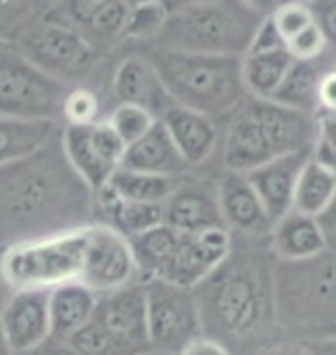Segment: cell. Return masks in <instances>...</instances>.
Segmentation results:
<instances>
[{
    "instance_id": "cell-1",
    "label": "cell",
    "mask_w": 336,
    "mask_h": 355,
    "mask_svg": "<svg viewBox=\"0 0 336 355\" xmlns=\"http://www.w3.org/2000/svg\"><path fill=\"white\" fill-rule=\"evenodd\" d=\"M92 215L95 196L69 166L60 134L37 153L0 166V252L83 229L95 224Z\"/></svg>"
},
{
    "instance_id": "cell-2",
    "label": "cell",
    "mask_w": 336,
    "mask_h": 355,
    "mask_svg": "<svg viewBox=\"0 0 336 355\" xmlns=\"http://www.w3.org/2000/svg\"><path fill=\"white\" fill-rule=\"evenodd\" d=\"M196 291L201 323L207 335L228 342H256L274 325L272 268L254 257H231Z\"/></svg>"
},
{
    "instance_id": "cell-3",
    "label": "cell",
    "mask_w": 336,
    "mask_h": 355,
    "mask_svg": "<svg viewBox=\"0 0 336 355\" xmlns=\"http://www.w3.org/2000/svg\"><path fill=\"white\" fill-rule=\"evenodd\" d=\"M265 17V12L247 0H210L170 7L166 26L152 44L170 51L242 58Z\"/></svg>"
},
{
    "instance_id": "cell-4",
    "label": "cell",
    "mask_w": 336,
    "mask_h": 355,
    "mask_svg": "<svg viewBox=\"0 0 336 355\" xmlns=\"http://www.w3.org/2000/svg\"><path fill=\"white\" fill-rule=\"evenodd\" d=\"M145 58L157 69L170 99L210 118L233 113L249 97L242 83V58L152 49Z\"/></svg>"
},
{
    "instance_id": "cell-5",
    "label": "cell",
    "mask_w": 336,
    "mask_h": 355,
    "mask_svg": "<svg viewBox=\"0 0 336 355\" xmlns=\"http://www.w3.org/2000/svg\"><path fill=\"white\" fill-rule=\"evenodd\" d=\"M272 291L281 328L304 332L302 342L336 335V252L295 263L276 261Z\"/></svg>"
},
{
    "instance_id": "cell-6",
    "label": "cell",
    "mask_w": 336,
    "mask_h": 355,
    "mask_svg": "<svg viewBox=\"0 0 336 355\" xmlns=\"http://www.w3.org/2000/svg\"><path fill=\"white\" fill-rule=\"evenodd\" d=\"M85 229L28 240L0 252V272L12 291H51L81 275Z\"/></svg>"
},
{
    "instance_id": "cell-7",
    "label": "cell",
    "mask_w": 336,
    "mask_h": 355,
    "mask_svg": "<svg viewBox=\"0 0 336 355\" xmlns=\"http://www.w3.org/2000/svg\"><path fill=\"white\" fill-rule=\"evenodd\" d=\"M69 88L35 67L12 42L0 40V118L60 123Z\"/></svg>"
},
{
    "instance_id": "cell-8",
    "label": "cell",
    "mask_w": 336,
    "mask_h": 355,
    "mask_svg": "<svg viewBox=\"0 0 336 355\" xmlns=\"http://www.w3.org/2000/svg\"><path fill=\"white\" fill-rule=\"evenodd\" d=\"M35 67L62 83L83 79L95 67L99 51L74 28L42 17L10 40Z\"/></svg>"
},
{
    "instance_id": "cell-9",
    "label": "cell",
    "mask_w": 336,
    "mask_h": 355,
    "mask_svg": "<svg viewBox=\"0 0 336 355\" xmlns=\"http://www.w3.org/2000/svg\"><path fill=\"white\" fill-rule=\"evenodd\" d=\"M150 349L175 355L191 339L203 335L201 307L194 288H182L163 279L143 282Z\"/></svg>"
},
{
    "instance_id": "cell-10",
    "label": "cell",
    "mask_w": 336,
    "mask_h": 355,
    "mask_svg": "<svg viewBox=\"0 0 336 355\" xmlns=\"http://www.w3.org/2000/svg\"><path fill=\"white\" fill-rule=\"evenodd\" d=\"M62 150L74 173L92 194L104 189L125 157V144L106 120L92 125H65L60 132Z\"/></svg>"
},
{
    "instance_id": "cell-11",
    "label": "cell",
    "mask_w": 336,
    "mask_h": 355,
    "mask_svg": "<svg viewBox=\"0 0 336 355\" xmlns=\"http://www.w3.org/2000/svg\"><path fill=\"white\" fill-rule=\"evenodd\" d=\"M78 282L97 295L113 293L141 282L130 240L104 224H90L85 229Z\"/></svg>"
},
{
    "instance_id": "cell-12",
    "label": "cell",
    "mask_w": 336,
    "mask_h": 355,
    "mask_svg": "<svg viewBox=\"0 0 336 355\" xmlns=\"http://www.w3.org/2000/svg\"><path fill=\"white\" fill-rule=\"evenodd\" d=\"M233 252V233L228 229H207L180 233L177 247L159 279L182 288H198L210 275L226 263Z\"/></svg>"
},
{
    "instance_id": "cell-13",
    "label": "cell",
    "mask_w": 336,
    "mask_h": 355,
    "mask_svg": "<svg viewBox=\"0 0 336 355\" xmlns=\"http://www.w3.org/2000/svg\"><path fill=\"white\" fill-rule=\"evenodd\" d=\"M95 318L104 325V330L125 355H136L150 349L143 282L99 295Z\"/></svg>"
},
{
    "instance_id": "cell-14",
    "label": "cell",
    "mask_w": 336,
    "mask_h": 355,
    "mask_svg": "<svg viewBox=\"0 0 336 355\" xmlns=\"http://www.w3.org/2000/svg\"><path fill=\"white\" fill-rule=\"evenodd\" d=\"M0 335L14 355L37 349L51 337L48 291H12L0 311Z\"/></svg>"
},
{
    "instance_id": "cell-15",
    "label": "cell",
    "mask_w": 336,
    "mask_h": 355,
    "mask_svg": "<svg viewBox=\"0 0 336 355\" xmlns=\"http://www.w3.org/2000/svg\"><path fill=\"white\" fill-rule=\"evenodd\" d=\"M161 222L177 233H198L207 229H221L217 184L196 180V178H180L175 189L161 203Z\"/></svg>"
},
{
    "instance_id": "cell-16",
    "label": "cell",
    "mask_w": 336,
    "mask_h": 355,
    "mask_svg": "<svg viewBox=\"0 0 336 355\" xmlns=\"http://www.w3.org/2000/svg\"><path fill=\"white\" fill-rule=\"evenodd\" d=\"M249 106H251V111L256 113L263 130H265L274 157L313 150L318 132V116L288 109V106H281L272 102V99L249 97Z\"/></svg>"
},
{
    "instance_id": "cell-17",
    "label": "cell",
    "mask_w": 336,
    "mask_h": 355,
    "mask_svg": "<svg viewBox=\"0 0 336 355\" xmlns=\"http://www.w3.org/2000/svg\"><path fill=\"white\" fill-rule=\"evenodd\" d=\"M217 201L226 229L249 238L269 236L272 219L245 173L226 171L217 182Z\"/></svg>"
},
{
    "instance_id": "cell-18",
    "label": "cell",
    "mask_w": 336,
    "mask_h": 355,
    "mask_svg": "<svg viewBox=\"0 0 336 355\" xmlns=\"http://www.w3.org/2000/svg\"><path fill=\"white\" fill-rule=\"evenodd\" d=\"M269 159H274V150L247 97L233 111L231 125H228L224 139V166L233 173H249Z\"/></svg>"
},
{
    "instance_id": "cell-19",
    "label": "cell",
    "mask_w": 336,
    "mask_h": 355,
    "mask_svg": "<svg viewBox=\"0 0 336 355\" xmlns=\"http://www.w3.org/2000/svg\"><path fill=\"white\" fill-rule=\"evenodd\" d=\"M309 157L311 153L283 155V157H274L265 162V164H260L258 168H254V171L245 173L249 182L254 184L256 194L260 196L263 205H265L272 224L292 210L297 178Z\"/></svg>"
},
{
    "instance_id": "cell-20",
    "label": "cell",
    "mask_w": 336,
    "mask_h": 355,
    "mask_svg": "<svg viewBox=\"0 0 336 355\" xmlns=\"http://www.w3.org/2000/svg\"><path fill=\"white\" fill-rule=\"evenodd\" d=\"M113 97L118 99V104L143 106L157 118H161L170 106H175L157 69L150 65L145 55H130L120 62L113 74Z\"/></svg>"
},
{
    "instance_id": "cell-21",
    "label": "cell",
    "mask_w": 336,
    "mask_h": 355,
    "mask_svg": "<svg viewBox=\"0 0 336 355\" xmlns=\"http://www.w3.org/2000/svg\"><path fill=\"white\" fill-rule=\"evenodd\" d=\"M166 127L170 141L175 144L180 157L187 162V166H201L212 157L219 144V130L214 118L205 113L184 109V106H170L159 118Z\"/></svg>"
},
{
    "instance_id": "cell-22",
    "label": "cell",
    "mask_w": 336,
    "mask_h": 355,
    "mask_svg": "<svg viewBox=\"0 0 336 355\" xmlns=\"http://www.w3.org/2000/svg\"><path fill=\"white\" fill-rule=\"evenodd\" d=\"M269 252L274 254L276 261H290V263L320 257L327 252V243L318 219L290 210L288 215L272 224Z\"/></svg>"
},
{
    "instance_id": "cell-23",
    "label": "cell",
    "mask_w": 336,
    "mask_h": 355,
    "mask_svg": "<svg viewBox=\"0 0 336 355\" xmlns=\"http://www.w3.org/2000/svg\"><path fill=\"white\" fill-rule=\"evenodd\" d=\"M120 168H130V171L141 173H154V175H168L177 178L189 171L187 162L180 157L175 144L170 141L166 127L161 120H157L154 127L145 137H141L136 144L125 148V157Z\"/></svg>"
},
{
    "instance_id": "cell-24",
    "label": "cell",
    "mask_w": 336,
    "mask_h": 355,
    "mask_svg": "<svg viewBox=\"0 0 336 355\" xmlns=\"http://www.w3.org/2000/svg\"><path fill=\"white\" fill-rule=\"evenodd\" d=\"M99 295L78 279L60 284L48 291V316H51V337L69 339L78 328L92 321Z\"/></svg>"
},
{
    "instance_id": "cell-25",
    "label": "cell",
    "mask_w": 336,
    "mask_h": 355,
    "mask_svg": "<svg viewBox=\"0 0 336 355\" xmlns=\"http://www.w3.org/2000/svg\"><path fill=\"white\" fill-rule=\"evenodd\" d=\"M60 123L51 120L0 118V166L19 162L37 153L60 134Z\"/></svg>"
},
{
    "instance_id": "cell-26",
    "label": "cell",
    "mask_w": 336,
    "mask_h": 355,
    "mask_svg": "<svg viewBox=\"0 0 336 355\" xmlns=\"http://www.w3.org/2000/svg\"><path fill=\"white\" fill-rule=\"evenodd\" d=\"M290 53L285 49L276 51H249L242 55V83L249 97L272 99L292 67Z\"/></svg>"
},
{
    "instance_id": "cell-27",
    "label": "cell",
    "mask_w": 336,
    "mask_h": 355,
    "mask_svg": "<svg viewBox=\"0 0 336 355\" xmlns=\"http://www.w3.org/2000/svg\"><path fill=\"white\" fill-rule=\"evenodd\" d=\"M177 240H180V233L173 231L166 224L154 226V229H150L130 240L141 282L159 279L163 268L168 266L170 257H173Z\"/></svg>"
},
{
    "instance_id": "cell-28",
    "label": "cell",
    "mask_w": 336,
    "mask_h": 355,
    "mask_svg": "<svg viewBox=\"0 0 336 355\" xmlns=\"http://www.w3.org/2000/svg\"><path fill=\"white\" fill-rule=\"evenodd\" d=\"M336 191V171L325 166L323 162L309 157L297 178L295 196H292V210L302 215L318 217L327 208Z\"/></svg>"
},
{
    "instance_id": "cell-29",
    "label": "cell",
    "mask_w": 336,
    "mask_h": 355,
    "mask_svg": "<svg viewBox=\"0 0 336 355\" xmlns=\"http://www.w3.org/2000/svg\"><path fill=\"white\" fill-rule=\"evenodd\" d=\"M323 72L318 69L316 62H292L281 86L274 92L272 102L288 106V109L318 116V86Z\"/></svg>"
},
{
    "instance_id": "cell-30",
    "label": "cell",
    "mask_w": 336,
    "mask_h": 355,
    "mask_svg": "<svg viewBox=\"0 0 336 355\" xmlns=\"http://www.w3.org/2000/svg\"><path fill=\"white\" fill-rule=\"evenodd\" d=\"M180 178L182 175L168 178V175L130 171V168H118L106 187H109L116 196L127 198V201L163 203L168 198L170 191L175 189V184H177Z\"/></svg>"
},
{
    "instance_id": "cell-31",
    "label": "cell",
    "mask_w": 336,
    "mask_h": 355,
    "mask_svg": "<svg viewBox=\"0 0 336 355\" xmlns=\"http://www.w3.org/2000/svg\"><path fill=\"white\" fill-rule=\"evenodd\" d=\"M170 14L166 0H143V3L130 5L125 21V37L136 42H154L157 35L163 31Z\"/></svg>"
},
{
    "instance_id": "cell-32",
    "label": "cell",
    "mask_w": 336,
    "mask_h": 355,
    "mask_svg": "<svg viewBox=\"0 0 336 355\" xmlns=\"http://www.w3.org/2000/svg\"><path fill=\"white\" fill-rule=\"evenodd\" d=\"M104 120L113 127V132L118 134L125 146H132L141 137H145L159 118H157L154 113H150L148 109H143V106L116 104L111 109L109 118H104Z\"/></svg>"
},
{
    "instance_id": "cell-33",
    "label": "cell",
    "mask_w": 336,
    "mask_h": 355,
    "mask_svg": "<svg viewBox=\"0 0 336 355\" xmlns=\"http://www.w3.org/2000/svg\"><path fill=\"white\" fill-rule=\"evenodd\" d=\"M51 0H0V40L10 42L19 31L42 19Z\"/></svg>"
},
{
    "instance_id": "cell-34",
    "label": "cell",
    "mask_w": 336,
    "mask_h": 355,
    "mask_svg": "<svg viewBox=\"0 0 336 355\" xmlns=\"http://www.w3.org/2000/svg\"><path fill=\"white\" fill-rule=\"evenodd\" d=\"M109 3H113V0H55L44 17L81 33Z\"/></svg>"
},
{
    "instance_id": "cell-35",
    "label": "cell",
    "mask_w": 336,
    "mask_h": 355,
    "mask_svg": "<svg viewBox=\"0 0 336 355\" xmlns=\"http://www.w3.org/2000/svg\"><path fill=\"white\" fill-rule=\"evenodd\" d=\"M269 19L276 28L278 37L283 40V44H288L299 33H304L306 28H311L316 24L311 7L306 3H297V0H285V3L276 5L274 10L269 12Z\"/></svg>"
},
{
    "instance_id": "cell-36",
    "label": "cell",
    "mask_w": 336,
    "mask_h": 355,
    "mask_svg": "<svg viewBox=\"0 0 336 355\" xmlns=\"http://www.w3.org/2000/svg\"><path fill=\"white\" fill-rule=\"evenodd\" d=\"M62 120H65V125L99 123L102 120V102H99L97 92L83 86L69 88L65 102H62Z\"/></svg>"
},
{
    "instance_id": "cell-37",
    "label": "cell",
    "mask_w": 336,
    "mask_h": 355,
    "mask_svg": "<svg viewBox=\"0 0 336 355\" xmlns=\"http://www.w3.org/2000/svg\"><path fill=\"white\" fill-rule=\"evenodd\" d=\"M65 342L78 355H125L95 316L83 328H78L69 339H65Z\"/></svg>"
},
{
    "instance_id": "cell-38",
    "label": "cell",
    "mask_w": 336,
    "mask_h": 355,
    "mask_svg": "<svg viewBox=\"0 0 336 355\" xmlns=\"http://www.w3.org/2000/svg\"><path fill=\"white\" fill-rule=\"evenodd\" d=\"M285 51L297 62H318L323 58V53L327 51V40H325V35L320 33V28L313 24L311 28H306L304 33H299L295 40H290L288 44H285Z\"/></svg>"
},
{
    "instance_id": "cell-39",
    "label": "cell",
    "mask_w": 336,
    "mask_h": 355,
    "mask_svg": "<svg viewBox=\"0 0 336 355\" xmlns=\"http://www.w3.org/2000/svg\"><path fill=\"white\" fill-rule=\"evenodd\" d=\"M311 157L323 162L336 171V113H323L318 116V132L316 144H313Z\"/></svg>"
},
{
    "instance_id": "cell-40",
    "label": "cell",
    "mask_w": 336,
    "mask_h": 355,
    "mask_svg": "<svg viewBox=\"0 0 336 355\" xmlns=\"http://www.w3.org/2000/svg\"><path fill=\"white\" fill-rule=\"evenodd\" d=\"M313 12V21L325 35L327 46L336 49V0H313L309 3Z\"/></svg>"
},
{
    "instance_id": "cell-41",
    "label": "cell",
    "mask_w": 336,
    "mask_h": 355,
    "mask_svg": "<svg viewBox=\"0 0 336 355\" xmlns=\"http://www.w3.org/2000/svg\"><path fill=\"white\" fill-rule=\"evenodd\" d=\"M276 49H285V44H283V40L278 37L276 28H274V24H272V19L267 14V17L263 19V24L258 26V31H256L249 51H276Z\"/></svg>"
},
{
    "instance_id": "cell-42",
    "label": "cell",
    "mask_w": 336,
    "mask_h": 355,
    "mask_svg": "<svg viewBox=\"0 0 336 355\" xmlns=\"http://www.w3.org/2000/svg\"><path fill=\"white\" fill-rule=\"evenodd\" d=\"M175 355H235V353L224 342H219V339H214L210 335H198Z\"/></svg>"
},
{
    "instance_id": "cell-43",
    "label": "cell",
    "mask_w": 336,
    "mask_h": 355,
    "mask_svg": "<svg viewBox=\"0 0 336 355\" xmlns=\"http://www.w3.org/2000/svg\"><path fill=\"white\" fill-rule=\"evenodd\" d=\"M318 111L336 113V69L323 72L318 86Z\"/></svg>"
},
{
    "instance_id": "cell-44",
    "label": "cell",
    "mask_w": 336,
    "mask_h": 355,
    "mask_svg": "<svg viewBox=\"0 0 336 355\" xmlns=\"http://www.w3.org/2000/svg\"><path fill=\"white\" fill-rule=\"evenodd\" d=\"M316 219L320 224V231H323V236H325L327 250L336 252V191H334L332 201L327 203V208L320 212Z\"/></svg>"
},
{
    "instance_id": "cell-45",
    "label": "cell",
    "mask_w": 336,
    "mask_h": 355,
    "mask_svg": "<svg viewBox=\"0 0 336 355\" xmlns=\"http://www.w3.org/2000/svg\"><path fill=\"white\" fill-rule=\"evenodd\" d=\"M19 355H78L67 342L62 339H55V337H48L44 344H39L37 349L28 351V353H19Z\"/></svg>"
},
{
    "instance_id": "cell-46",
    "label": "cell",
    "mask_w": 336,
    "mask_h": 355,
    "mask_svg": "<svg viewBox=\"0 0 336 355\" xmlns=\"http://www.w3.org/2000/svg\"><path fill=\"white\" fill-rule=\"evenodd\" d=\"M311 355H336V335L323 337V339H306L299 342Z\"/></svg>"
},
{
    "instance_id": "cell-47",
    "label": "cell",
    "mask_w": 336,
    "mask_h": 355,
    "mask_svg": "<svg viewBox=\"0 0 336 355\" xmlns=\"http://www.w3.org/2000/svg\"><path fill=\"white\" fill-rule=\"evenodd\" d=\"M258 355H311V353L302 344H295V346H272V349L260 351Z\"/></svg>"
},
{
    "instance_id": "cell-48",
    "label": "cell",
    "mask_w": 336,
    "mask_h": 355,
    "mask_svg": "<svg viewBox=\"0 0 336 355\" xmlns=\"http://www.w3.org/2000/svg\"><path fill=\"white\" fill-rule=\"evenodd\" d=\"M247 3H251L254 7H258L260 12H265V14H269L272 10H274L276 5H281V3H285V0H247Z\"/></svg>"
},
{
    "instance_id": "cell-49",
    "label": "cell",
    "mask_w": 336,
    "mask_h": 355,
    "mask_svg": "<svg viewBox=\"0 0 336 355\" xmlns=\"http://www.w3.org/2000/svg\"><path fill=\"white\" fill-rule=\"evenodd\" d=\"M10 295H12V288L7 286V282L3 279V272H0V311H3L7 297H10Z\"/></svg>"
},
{
    "instance_id": "cell-50",
    "label": "cell",
    "mask_w": 336,
    "mask_h": 355,
    "mask_svg": "<svg viewBox=\"0 0 336 355\" xmlns=\"http://www.w3.org/2000/svg\"><path fill=\"white\" fill-rule=\"evenodd\" d=\"M0 355H14V353H12V349H10V346H7V342L3 339V335H0Z\"/></svg>"
},
{
    "instance_id": "cell-51",
    "label": "cell",
    "mask_w": 336,
    "mask_h": 355,
    "mask_svg": "<svg viewBox=\"0 0 336 355\" xmlns=\"http://www.w3.org/2000/svg\"><path fill=\"white\" fill-rule=\"evenodd\" d=\"M136 355H168V353H163V351H154V349H148V351H141V353H136Z\"/></svg>"
},
{
    "instance_id": "cell-52",
    "label": "cell",
    "mask_w": 336,
    "mask_h": 355,
    "mask_svg": "<svg viewBox=\"0 0 336 355\" xmlns=\"http://www.w3.org/2000/svg\"><path fill=\"white\" fill-rule=\"evenodd\" d=\"M136 3H143V0H127V5H136Z\"/></svg>"
},
{
    "instance_id": "cell-53",
    "label": "cell",
    "mask_w": 336,
    "mask_h": 355,
    "mask_svg": "<svg viewBox=\"0 0 336 355\" xmlns=\"http://www.w3.org/2000/svg\"><path fill=\"white\" fill-rule=\"evenodd\" d=\"M297 3H306V5H309V3H313V0H297Z\"/></svg>"
},
{
    "instance_id": "cell-54",
    "label": "cell",
    "mask_w": 336,
    "mask_h": 355,
    "mask_svg": "<svg viewBox=\"0 0 336 355\" xmlns=\"http://www.w3.org/2000/svg\"><path fill=\"white\" fill-rule=\"evenodd\" d=\"M51 3H55V0H51Z\"/></svg>"
}]
</instances>
